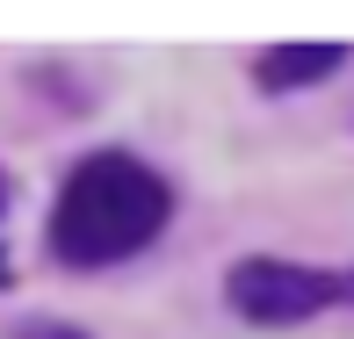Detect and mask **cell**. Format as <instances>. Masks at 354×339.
<instances>
[{"label": "cell", "mask_w": 354, "mask_h": 339, "mask_svg": "<svg viewBox=\"0 0 354 339\" xmlns=\"http://www.w3.org/2000/svg\"><path fill=\"white\" fill-rule=\"evenodd\" d=\"M174 217V188L138 152H87L51 202V253L66 267H116Z\"/></svg>", "instance_id": "cell-1"}, {"label": "cell", "mask_w": 354, "mask_h": 339, "mask_svg": "<svg viewBox=\"0 0 354 339\" xmlns=\"http://www.w3.org/2000/svg\"><path fill=\"white\" fill-rule=\"evenodd\" d=\"M224 303L246 325H304L326 311H354V267H304L275 253H246L224 267Z\"/></svg>", "instance_id": "cell-2"}, {"label": "cell", "mask_w": 354, "mask_h": 339, "mask_svg": "<svg viewBox=\"0 0 354 339\" xmlns=\"http://www.w3.org/2000/svg\"><path fill=\"white\" fill-rule=\"evenodd\" d=\"M347 66V43H275V51H261V79L268 94H289V87H318V79H333Z\"/></svg>", "instance_id": "cell-3"}, {"label": "cell", "mask_w": 354, "mask_h": 339, "mask_svg": "<svg viewBox=\"0 0 354 339\" xmlns=\"http://www.w3.org/2000/svg\"><path fill=\"white\" fill-rule=\"evenodd\" d=\"M0 217H8V173H0Z\"/></svg>", "instance_id": "cell-5"}, {"label": "cell", "mask_w": 354, "mask_h": 339, "mask_svg": "<svg viewBox=\"0 0 354 339\" xmlns=\"http://www.w3.org/2000/svg\"><path fill=\"white\" fill-rule=\"evenodd\" d=\"M8 339H87L80 325H66V318H15Z\"/></svg>", "instance_id": "cell-4"}]
</instances>
